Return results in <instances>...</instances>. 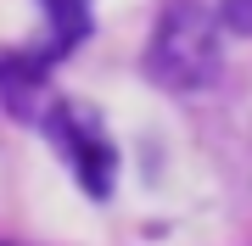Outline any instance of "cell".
<instances>
[{"label": "cell", "mask_w": 252, "mask_h": 246, "mask_svg": "<svg viewBox=\"0 0 252 246\" xmlns=\"http://www.w3.org/2000/svg\"><path fill=\"white\" fill-rule=\"evenodd\" d=\"M51 17V51L45 62H56V56H67L73 45H84V34H90V0H39Z\"/></svg>", "instance_id": "4"}, {"label": "cell", "mask_w": 252, "mask_h": 246, "mask_svg": "<svg viewBox=\"0 0 252 246\" xmlns=\"http://www.w3.org/2000/svg\"><path fill=\"white\" fill-rule=\"evenodd\" d=\"M39 95H45V56H6L0 62V101L17 118H34Z\"/></svg>", "instance_id": "3"}, {"label": "cell", "mask_w": 252, "mask_h": 246, "mask_svg": "<svg viewBox=\"0 0 252 246\" xmlns=\"http://www.w3.org/2000/svg\"><path fill=\"white\" fill-rule=\"evenodd\" d=\"M146 73L168 90H202L219 73V23L207 17L196 0H174L162 6L146 45Z\"/></svg>", "instance_id": "1"}, {"label": "cell", "mask_w": 252, "mask_h": 246, "mask_svg": "<svg viewBox=\"0 0 252 246\" xmlns=\"http://www.w3.org/2000/svg\"><path fill=\"white\" fill-rule=\"evenodd\" d=\"M45 129H51L56 151L67 157L73 179H79L95 201H107V196H112V179H118V151H112V140L101 135L95 112L79 107V101H62V107H51Z\"/></svg>", "instance_id": "2"}]
</instances>
